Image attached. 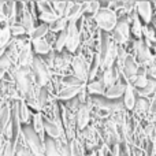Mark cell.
<instances>
[{"mask_svg":"<svg viewBox=\"0 0 156 156\" xmlns=\"http://www.w3.org/2000/svg\"><path fill=\"white\" fill-rule=\"evenodd\" d=\"M94 23L101 32H112L115 29L116 23H118V15H116L115 10L107 7H101L99 10V12L93 16Z\"/></svg>","mask_w":156,"mask_h":156,"instance_id":"cell-1","label":"cell"},{"mask_svg":"<svg viewBox=\"0 0 156 156\" xmlns=\"http://www.w3.org/2000/svg\"><path fill=\"white\" fill-rule=\"evenodd\" d=\"M22 134L25 138V144L32 151L33 156H44V141L30 125L22 126Z\"/></svg>","mask_w":156,"mask_h":156,"instance_id":"cell-2","label":"cell"},{"mask_svg":"<svg viewBox=\"0 0 156 156\" xmlns=\"http://www.w3.org/2000/svg\"><path fill=\"white\" fill-rule=\"evenodd\" d=\"M30 69H32V73H33V76H34V80L37 81V83L41 88H45L52 78V71L49 70L48 66L44 63L43 58L36 56Z\"/></svg>","mask_w":156,"mask_h":156,"instance_id":"cell-3","label":"cell"},{"mask_svg":"<svg viewBox=\"0 0 156 156\" xmlns=\"http://www.w3.org/2000/svg\"><path fill=\"white\" fill-rule=\"evenodd\" d=\"M71 70H73V76H76L83 83H86L89 81V63L86 62V59L83 56H81V55L73 56Z\"/></svg>","mask_w":156,"mask_h":156,"instance_id":"cell-4","label":"cell"},{"mask_svg":"<svg viewBox=\"0 0 156 156\" xmlns=\"http://www.w3.org/2000/svg\"><path fill=\"white\" fill-rule=\"evenodd\" d=\"M67 33V41H66V51L74 54L81 47V33L77 27V23L69 22V26L66 29Z\"/></svg>","mask_w":156,"mask_h":156,"instance_id":"cell-5","label":"cell"},{"mask_svg":"<svg viewBox=\"0 0 156 156\" xmlns=\"http://www.w3.org/2000/svg\"><path fill=\"white\" fill-rule=\"evenodd\" d=\"M112 37L118 45H123L125 43H127L130 37V25L126 18L118 19V23L112 30Z\"/></svg>","mask_w":156,"mask_h":156,"instance_id":"cell-6","label":"cell"},{"mask_svg":"<svg viewBox=\"0 0 156 156\" xmlns=\"http://www.w3.org/2000/svg\"><path fill=\"white\" fill-rule=\"evenodd\" d=\"M77 130L78 132H82L86 127L89 126V122H90V116H92V105L90 101L88 100V103L81 105L80 111L77 112Z\"/></svg>","mask_w":156,"mask_h":156,"instance_id":"cell-7","label":"cell"},{"mask_svg":"<svg viewBox=\"0 0 156 156\" xmlns=\"http://www.w3.org/2000/svg\"><path fill=\"white\" fill-rule=\"evenodd\" d=\"M44 132H45V134L48 136V137L54 138V140L60 138L63 134H65V130H63L62 125H59L58 122L52 121L51 118H48V116H45V115H44Z\"/></svg>","mask_w":156,"mask_h":156,"instance_id":"cell-8","label":"cell"},{"mask_svg":"<svg viewBox=\"0 0 156 156\" xmlns=\"http://www.w3.org/2000/svg\"><path fill=\"white\" fill-rule=\"evenodd\" d=\"M134 49H136L137 60L140 65L145 66V65H151V63L154 62V56L151 55L149 48L141 40H137V43H136V45H134Z\"/></svg>","mask_w":156,"mask_h":156,"instance_id":"cell-9","label":"cell"},{"mask_svg":"<svg viewBox=\"0 0 156 156\" xmlns=\"http://www.w3.org/2000/svg\"><path fill=\"white\" fill-rule=\"evenodd\" d=\"M137 71H138V65L136 63V60L132 56H127V59L125 60L123 69H122V73L127 78V83H132V81L137 77Z\"/></svg>","mask_w":156,"mask_h":156,"instance_id":"cell-10","label":"cell"},{"mask_svg":"<svg viewBox=\"0 0 156 156\" xmlns=\"http://www.w3.org/2000/svg\"><path fill=\"white\" fill-rule=\"evenodd\" d=\"M86 86V85H85ZM85 86H62V89L58 93V100H62V101H69V100L74 99L80 94V92L82 90Z\"/></svg>","mask_w":156,"mask_h":156,"instance_id":"cell-11","label":"cell"},{"mask_svg":"<svg viewBox=\"0 0 156 156\" xmlns=\"http://www.w3.org/2000/svg\"><path fill=\"white\" fill-rule=\"evenodd\" d=\"M126 85H127V83H123V82H121V81H118V82L114 83L112 86L107 88L104 97L107 100H116V99H119V97H122L125 94Z\"/></svg>","mask_w":156,"mask_h":156,"instance_id":"cell-12","label":"cell"},{"mask_svg":"<svg viewBox=\"0 0 156 156\" xmlns=\"http://www.w3.org/2000/svg\"><path fill=\"white\" fill-rule=\"evenodd\" d=\"M18 115H19V121H21V123L23 126L30 125V119H33L34 114L30 111L29 105L26 104L25 100H19L18 101Z\"/></svg>","mask_w":156,"mask_h":156,"instance_id":"cell-13","label":"cell"},{"mask_svg":"<svg viewBox=\"0 0 156 156\" xmlns=\"http://www.w3.org/2000/svg\"><path fill=\"white\" fill-rule=\"evenodd\" d=\"M119 73H121V71H119L115 66H112V67H110V69H105V70L103 71L101 81H103L105 88H110V86H112L114 83L118 82Z\"/></svg>","mask_w":156,"mask_h":156,"instance_id":"cell-14","label":"cell"},{"mask_svg":"<svg viewBox=\"0 0 156 156\" xmlns=\"http://www.w3.org/2000/svg\"><path fill=\"white\" fill-rule=\"evenodd\" d=\"M123 105L126 110H134L136 107V101H137V97H136V92L133 85L127 83L126 89H125V94H123Z\"/></svg>","mask_w":156,"mask_h":156,"instance_id":"cell-15","label":"cell"},{"mask_svg":"<svg viewBox=\"0 0 156 156\" xmlns=\"http://www.w3.org/2000/svg\"><path fill=\"white\" fill-rule=\"evenodd\" d=\"M136 7H137V12L143 18V21L145 23H149L152 21V4L151 3L149 2L136 3Z\"/></svg>","mask_w":156,"mask_h":156,"instance_id":"cell-16","label":"cell"},{"mask_svg":"<svg viewBox=\"0 0 156 156\" xmlns=\"http://www.w3.org/2000/svg\"><path fill=\"white\" fill-rule=\"evenodd\" d=\"M32 45H33V51H34L38 56H45V55H48L51 51H54V48L51 47V44H49L45 38L32 41Z\"/></svg>","mask_w":156,"mask_h":156,"instance_id":"cell-17","label":"cell"},{"mask_svg":"<svg viewBox=\"0 0 156 156\" xmlns=\"http://www.w3.org/2000/svg\"><path fill=\"white\" fill-rule=\"evenodd\" d=\"M107 88L104 86L101 80H94L86 83V92L89 94H96V96H104Z\"/></svg>","mask_w":156,"mask_h":156,"instance_id":"cell-18","label":"cell"},{"mask_svg":"<svg viewBox=\"0 0 156 156\" xmlns=\"http://www.w3.org/2000/svg\"><path fill=\"white\" fill-rule=\"evenodd\" d=\"M136 93H137L140 97H143V99H148L149 96H152L154 93H156V81L148 78V83H147L145 88L136 90Z\"/></svg>","mask_w":156,"mask_h":156,"instance_id":"cell-19","label":"cell"},{"mask_svg":"<svg viewBox=\"0 0 156 156\" xmlns=\"http://www.w3.org/2000/svg\"><path fill=\"white\" fill-rule=\"evenodd\" d=\"M44 156H59L56 143H55L54 138L48 137V136L45 137V141H44Z\"/></svg>","mask_w":156,"mask_h":156,"instance_id":"cell-20","label":"cell"},{"mask_svg":"<svg viewBox=\"0 0 156 156\" xmlns=\"http://www.w3.org/2000/svg\"><path fill=\"white\" fill-rule=\"evenodd\" d=\"M30 126L33 127V130H34L37 134H43L44 132V115L43 112H36L34 115H33V119H32V125Z\"/></svg>","mask_w":156,"mask_h":156,"instance_id":"cell-21","label":"cell"},{"mask_svg":"<svg viewBox=\"0 0 156 156\" xmlns=\"http://www.w3.org/2000/svg\"><path fill=\"white\" fill-rule=\"evenodd\" d=\"M12 40V36L10 32V25L4 23V26H0V47L7 48V45L10 44V41Z\"/></svg>","mask_w":156,"mask_h":156,"instance_id":"cell-22","label":"cell"},{"mask_svg":"<svg viewBox=\"0 0 156 156\" xmlns=\"http://www.w3.org/2000/svg\"><path fill=\"white\" fill-rule=\"evenodd\" d=\"M48 32H49V25H47V23H40V25H37V26H36L34 32H33V34L30 36V38H32V41L45 38V36L48 34Z\"/></svg>","mask_w":156,"mask_h":156,"instance_id":"cell-23","label":"cell"},{"mask_svg":"<svg viewBox=\"0 0 156 156\" xmlns=\"http://www.w3.org/2000/svg\"><path fill=\"white\" fill-rule=\"evenodd\" d=\"M130 33L134 36L137 40H141L143 37V25H141L140 19L137 15L132 16V27H130Z\"/></svg>","mask_w":156,"mask_h":156,"instance_id":"cell-24","label":"cell"},{"mask_svg":"<svg viewBox=\"0 0 156 156\" xmlns=\"http://www.w3.org/2000/svg\"><path fill=\"white\" fill-rule=\"evenodd\" d=\"M67 26H69V21H67V18L63 16V18H58L54 23L49 25V30L59 34L60 32H65V30L67 29Z\"/></svg>","mask_w":156,"mask_h":156,"instance_id":"cell-25","label":"cell"},{"mask_svg":"<svg viewBox=\"0 0 156 156\" xmlns=\"http://www.w3.org/2000/svg\"><path fill=\"white\" fill-rule=\"evenodd\" d=\"M85 85L86 83L80 81L73 74H66L65 77H62V86H85Z\"/></svg>","mask_w":156,"mask_h":156,"instance_id":"cell-26","label":"cell"},{"mask_svg":"<svg viewBox=\"0 0 156 156\" xmlns=\"http://www.w3.org/2000/svg\"><path fill=\"white\" fill-rule=\"evenodd\" d=\"M54 12L56 14L59 18H63L66 14V8H67V2H49Z\"/></svg>","mask_w":156,"mask_h":156,"instance_id":"cell-27","label":"cell"},{"mask_svg":"<svg viewBox=\"0 0 156 156\" xmlns=\"http://www.w3.org/2000/svg\"><path fill=\"white\" fill-rule=\"evenodd\" d=\"M101 8V5H100L99 2H88V3H83V11H85V14H88V15L90 16H94L97 12H99V10Z\"/></svg>","mask_w":156,"mask_h":156,"instance_id":"cell-28","label":"cell"},{"mask_svg":"<svg viewBox=\"0 0 156 156\" xmlns=\"http://www.w3.org/2000/svg\"><path fill=\"white\" fill-rule=\"evenodd\" d=\"M66 41H67V33H66V30H65V32H60L59 34H58V38H56V44H55L54 49L58 52V54L62 52V51H65Z\"/></svg>","mask_w":156,"mask_h":156,"instance_id":"cell-29","label":"cell"},{"mask_svg":"<svg viewBox=\"0 0 156 156\" xmlns=\"http://www.w3.org/2000/svg\"><path fill=\"white\" fill-rule=\"evenodd\" d=\"M59 16L55 12H40L37 16V19L41 22V23H47V25H52Z\"/></svg>","mask_w":156,"mask_h":156,"instance_id":"cell-30","label":"cell"},{"mask_svg":"<svg viewBox=\"0 0 156 156\" xmlns=\"http://www.w3.org/2000/svg\"><path fill=\"white\" fill-rule=\"evenodd\" d=\"M134 110H136V112H137V114H143V112H145V111H149V101H148V99L138 97L137 101H136Z\"/></svg>","mask_w":156,"mask_h":156,"instance_id":"cell-31","label":"cell"},{"mask_svg":"<svg viewBox=\"0 0 156 156\" xmlns=\"http://www.w3.org/2000/svg\"><path fill=\"white\" fill-rule=\"evenodd\" d=\"M10 32H11V36H12L14 38L22 37V36H27V34H26V30H25V27L22 26V25H19V23L11 25V26H10Z\"/></svg>","mask_w":156,"mask_h":156,"instance_id":"cell-32","label":"cell"},{"mask_svg":"<svg viewBox=\"0 0 156 156\" xmlns=\"http://www.w3.org/2000/svg\"><path fill=\"white\" fill-rule=\"evenodd\" d=\"M147 83H148V78H147V76H137L132 81L130 85H133V88H136V90H138V89L145 88Z\"/></svg>","mask_w":156,"mask_h":156,"instance_id":"cell-33","label":"cell"},{"mask_svg":"<svg viewBox=\"0 0 156 156\" xmlns=\"http://www.w3.org/2000/svg\"><path fill=\"white\" fill-rule=\"evenodd\" d=\"M149 112L154 116H156V96L151 100V103H149Z\"/></svg>","mask_w":156,"mask_h":156,"instance_id":"cell-34","label":"cell"},{"mask_svg":"<svg viewBox=\"0 0 156 156\" xmlns=\"http://www.w3.org/2000/svg\"><path fill=\"white\" fill-rule=\"evenodd\" d=\"M148 76L151 77V80L156 81V66H152L148 69Z\"/></svg>","mask_w":156,"mask_h":156,"instance_id":"cell-35","label":"cell"},{"mask_svg":"<svg viewBox=\"0 0 156 156\" xmlns=\"http://www.w3.org/2000/svg\"><path fill=\"white\" fill-rule=\"evenodd\" d=\"M0 99H4V97H3V85H2V80H0Z\"/></svg>","mask_w":156,"mask_h":156,"instance_id":"cell-36","label":"cell"}]
</instances>
